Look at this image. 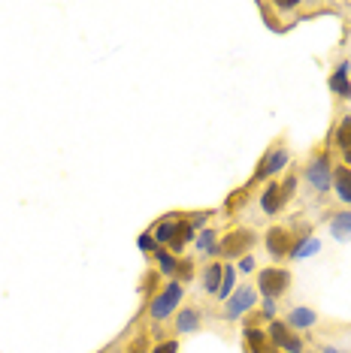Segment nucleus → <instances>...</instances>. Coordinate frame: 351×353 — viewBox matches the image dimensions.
I'll return each instance as SVG.
<instances>
[{
	"mask_svg": "<svg viewBox=\"0 0 351 353\" xmlns=\"http://www.w3.org/2000/svg\"><path fill=\"white\" fill-rule=\"evenodd\" d=\"M182 296H185V287H182L179 281H170V284H167L161 293H155V296H151L149 314L155 317V320H167V317H170L176 308H179Z\"/></svg>",
	"mask_w": 351,
	"mask_h": 353,
	"instance_id": "obj_1",
	"label": "nucleus"
},
{
	"mask_svg": "<svg viewBox=\"0 0 351 353\" xmlns=\"http://www.w3.org/2000/svg\"><path fill=\"white\" fill-rule=\"evenodd\" d=\"M254 242H258V236H254L252 230H234V232H227L225 239H218V256H225V260H243L245 254L254 248Z\"/></svg>",
	"mask_w": 351,
	"mask_h": 353,
	"instance_id": "obj_2",
	"label": "nucleus"
},
{
	"mask_svg": "<svg viewBox=\"0 0 351 353\" xmlns=\"http://www.w3.org/2000/svg\"><path fill=\"white\" fill-rule=\"evenodd\" d=\"M288 287H291V272L288 269L269 266V269L258 272V290L263 293V299H278V296L288 293Z\"/></svg>",
	"mask_w": 351,
	"mask_h": 353,
	"instance_id": "obj_3",
	"label": "nucleus"
},
{
	"mask_svg": "<svg viewBox=\"0 0 351 353\" xmlns=\"http://www.w3.org/2000/svg\"><path fill=\"white\" fill-rule=\"evenodd\" d=\"M306 181H309V188L312 190H318V194H324V190L333 188V170H330L327 154H318L312 163L306 166Z\"/></svg>",
	"mask_w": 351,
	"mask_h": 353,
	"instance_id": "obj_4",
	"label": "nucleus"
},
{
	"mask_svg": "<svg viewBox=\"0 0 351 353\" xmlns=\"http://www.w3.org/2000/svg\"><path fill=\"white\" fill-rule=\"evenodd\" d=\"M254 305H258V293H254L252 287H236L234 296L225 302V317L227 320H239L245 311H252Z\"/></svg>",
	"mask_w": 351,
	"mask_h": 353,
	"instance_id": "obj_5",
	"label": "nucleus"
},
{
	"mask_svg": "<svg viewBox=\"0 0 351 353\" xmlns=\"http://www.w3.org/2000/svg\"><path fill=\"white\" fill-rule=\"evenodd\" d=\"M263 245H267L269 256H276V260H282V256H291L294 232H288L285 227H269L267 236H263Z\"/></svg>",
	"mask_w": 351,
	"mask_h": 353,
	"instance_id": "obj_6",
	"label": "nucleus"
},
{
	"mask_svg": "<svg viewBox=\"0 0 351 353\" xmlns=\"http://www.w3.org/2000/svg\"><path fill=\"white\" fill-rule=\"evenodd\" d=\"M288 160H291V154H288V148H269L267 154H263V160H260V166H258V172H254V181H260V179H269V175H276V172H282L285 166H288Z\"/></svg>",
	"mask_w": 351,
	"mask_h": 353,
	"instance_id": "obj_7",
	"label": "nucleus"
},
{
	"mask_svg": "<svg viewBox=\"0 0 351 353\" xmlns=\"http://www.w3.org/2000/svg\"><path fill=\"white\" fill-rule=\"evenodd\" d=\"M282 205H285V196H282V184L273 181V184H267V190H263V196H260V208H263V214H278L282 212Z\"/></svg>",
	"mask_w": 351,
	"mask_h": 353,
	"instance_id": "obj_8",
	"label": "nucleus"
},
{
	"mask_svg": "<svg viewBox=\"0 0 351 353\" xmlns=\"http://www.w3.org/2000/svg\"><path fill=\"white\" fill-rule=\"evenodd\" d=\"M333 190H336L339 203L351 205V170L348 166H336V170H333Z\"/></svg>",
	"mask_w": 351,
	"mask_h": 353,
	"instance_id": "obj_9",
	"label": "nucleus"
},
{
	"mask_svg": "<svg viewBox=\"0 0 351 353\" xmlns=\"http://www.w3.org/2000/svg\"><path fill=\"white\" fill-rule=\"evenodd\" d=\"M200 329V311L197 308H182L176 311V332L179 335H191Z\"/></svg>",
	"mask_w": 351,
	"mask_h": 353,
	"instance_id": "obj_10",
	"label": "nucleus"
},
{
	"mask_svg": "<svg viewBox=\"0 0 351 353\" xmlns=\"http://www.w3.org/2000/svg\"><path fill=\"white\" fill-rule=\"evenodd\" d=\"M245 347H249L252 353H269L273 347H269V339H267V332L258 326H245Z\"/></svg>",
	"mask_w": 351,
	"mask_h": 353,
	"instance_id": "obj_11",
	"label": "nucleus"
},
{
	"mask_svg": "<svg viewBox=\"0 0 351 353\" xmlns=\"http://www.w3.org/2000/svg\"><path fill=\"white\" fill-rule=\"evenodd\" d=\"M330 236L336 242H351V212H339L330 221Z\"/></svg>",
	"mask_w": 351,
	"mask_h": 353,
	"instance_id": "obj_12",
	"label": "nucleus"
},
{
	"mask_svg": "<svg viewBox=\"0 0 351 353\" xmlns=\"http://www.w3.org/2000/svg\"><path fill=\"white\" fill-rule=\"evenodd\" d=\"M330 91H336L339 97H351V82H348V61L339 63L330 76Z\"/></svg>",
	"mask_w": 351,
	"mask_h": 353,
	"instance_id": "obj_13",
	"label": "nucleus"
},
{
	"mask_svg": "<svg viewBox=\"0 0 351 353\" xmlns=\"http://www.w3.org/2000/svg\"><path fill=\"white\" fill-rule=\"evenodd\" d=\"M194 232H197V230L191 227V221H176V239L170 242V248H173L176 254H179L182 248H185V245L191 242V239H194Z\"/></svg>",
	"mask_w": 351,
	"mask_h": 353,
	"instance_id": "obj_14",
	"label": "nucleus"
},
{
	"mask_svg": "<svg viewBox=\"0 0 351 353\" xmlns=\"http://www.w3.org/2000/svg\"><path fill=\"white\" fill-rule=\"evenodd\" d=\"M315 320H318V314L312 308H294L291 314H288V326H294V329H309V326H315Z\"/></svg>",
	"mask_w": 351,
	"mask_h": 353,
	"instance_id": "obj_15",
	"label": "nucleus"
},
{
	"mask_svg": "<svg viewBox=\"0 0 351 353\" xmlns=\"http://www.w3.org/2000/svg\"><path fill=\"white\" fill-rule=\"evenodd\" d=\"M221 275H225V266H221V263H212V266H206V272H203V290L206 293H218Z\"/></svg>",
	"mask_w": 351,
	"mask_h": 353,
	"instance_id": "obj_16",
	"label": "nucleus"
},
{
	"mask_svg": "<svg viewBox=\"0 0 351 353\" xmlns=\"http://www.w3.org/2000/svg\"><path fill=\"white\" fill-rule=\"evenodd\" d=\"M318 248H321V239H312V236H306V239H297L291 248V256L294 260H303V256H312Z\"/></svg>",
	"mask_w": 351,
	"mask_h": 353,
	"instance_id": "obj_17",
	"label": "nucleus"
},
{
	"mask_svg": "<svg viewBox=\"0 0 351 353\" xmlns=\"http://www.w3.org/2000/svg\"><path fill=\"white\" fill-rule=\"evenodd\" d=\"M176 221H179V218H164V221L155 227V232H151V236H155L158 245H170L173 239H176Z\"/></svg>",
	"mask_w": 351,
	"mask_h": 353,
	"instance_id": "obj_18",
	"label": "nucleus"
},
{
	"mask_svg": "<svg viewBox=\"0 0 351 353\" xmlns=\"http://www.w3.org/2000/svg\"><path fill=\"white\" fill-rule=\"evenodd\" d=\"M333 142L342 148V151H351V115H345L342 121L336 124V133H333Z\"/></svg>",
	"mask_w": 351,
	"mask_h": 353,
	"instance_id": "obj_19",
	"label": "nucleus"
},
{
	"mask_svg": "<svg viewBox=\"0 0 351 353\" xmlns=\"http://www.w3.org/2000/svg\"><path fill=\"white\" fill-rule=\"evenodd\" d=\"M234 290H236V272H234V266H227V263H225V275H221L218 296H221V299H230Z\"/></svg>",
	"mask_w": 351,
	"mask_h": 353,
	"instance_id": "obj_20",
	"label": "nucleus"
},
{
	"mask_svg": "<svg viewBox=\"0 0 351 353\" xmlns=\"http://www.w3.org/2000/svg\"><path fill=\"white\" fill-rule=\"evenodd\" d=\"M197 248H200V254H218V232L203 230L200 239H197Z\"/></svg>",
	"mask_w": 351,
	"mask_h": 353,
	"instance_id": "obj_21",
	"label": "nucleus"
},
{
	"mask_svg": "<svg viewBox=\"0 0 351 353\" xmlns=\"http://www.w3.org/2000/svg\"><path fill=\"white\" fill-rule=\"evenodd\" d=\"M155 260L161 263V275H170V278H176V263H179V260H176V256H173L170 251H164V248H158V251H155Z\"/></svg>",
	"mask_w": 351,
	"mask_h": 353,
	"instance_id": "obj_22",
	"label": "nucleus"
},
{
	"mask_svg": "<svg viewBox=\"0 0 351 353\" xmlns=\"http://www.w3.org/2000/svg\"><path fill=\"white\" fill-rule=\"evenodd\" d=\"M158 272H146V275H142V281H140V293H155L158 290Z\"/></svg>",
	"mask_w": 351,
	"mask_h": 353,
	"instance_id": "obj_23",
	"label": "nucleus"
},
{
	"mask_svg": "<svg viewBox=\"0 0 351 353\" xmlns=\"http://www.w3.org/2000/svg\"><path fill=\"white\" fill-rule=\"evenodd\" d=\"M191 278V260H179V263H176V278L173 281H179V284H182V281H188Z\"/></svg>",
	"mask_w": 351,
	"mask_h": 353,
	"instance_id": "obj_24",
	"label": "nucleus"
},
{
	"mask_svg": "<svg viewBox=\"0 0 351 353\" xmlns=\"http://www.w3.org/2000/svg\"><path fill=\"white\" fill-rule=\"evenodd\" d=\"M294 188H297V175H288V179L282 181V196H285V203H288V199H291Z\"/></svg>",
	"mask_w": 351,
	"mask_h": 353,
	"instance_id": "obj_25",
	"label": "nucleus"
},
{
	"mask_svg": "<svg viewBox=\"0 0 351 353\" xmlns=\"http://www.w3.org/2000/svg\"><path fill=\"white\" fill-rule=\"evenodd\" d=\"M140 251H158V242H155L151 232H142L140 236Z\"/></svg>",
	"mask_w": 351,
	"mask_h": 353,
	"instance_id": "obj_26",
	"label": "nucleus"
},
{
	"mask_svg": "<svg viewBox=\"0 0 351 353\" xmlns=\"http://www.w3.org/2000/svg\"><path fill=\"white\" fill-rule=\"evenodd\" d=\"M151 353H179V341H161L151 347Z\"/></svg>",
	"mask_w": 351,
	"mask_h": 353,
	"instance_id": "obj_27",
	"label": "nucleus"
},
{
	"mask_svg": "<svg viewBox=\"0 0 351 353\" xmlns=\"http://www.w3.org/2000/svg\"><path fill=\"white\" fill-rule=\"evenodd\" d=\"M260 314L267 317V320H276V299H263V305H260Z\"/></svg>",
	"mask_w": 351,
	"mask_h": 353,
	"instance_id": "obj_28",
	"label": "nucleus"
},
{
	"mask_svg": "<svg viewBox=\"0 0 351 353\" xmlns=\"http://www.w3.org/2000/svg\"><path fill=\"white\" fill-rule=\"evenodd\" d=\"M146 347H149V339H146V335H140V339L131 344V350H127V353H146Z\"/></svg>",
	"mask_w": 351,
	"mask_h": 353,
	"instance_id": "obj_29",
	"label": "nucleus"
},
{
	"mask_svg": "<svg viewBox=\"0 0 351 353\" xmlns=\"http://www.w3.org/2000/svg\"><path fill=\"white\" fill-rule=\"evenodd\" d=\"M239 269H243V272H254V260H252V254H245L243 260H239Z\"/></svg>",
	"mask_w": 351,
	"mask_h": 353,
	"instance_id": "obj_30",
	"label": "nucleus"
},
{
	"mask_svg": "<svg viewBox=\"0 0 351 353\" xmlns=\"http://www.w3.org/2000/svg\"><path fill=\"white\" fill-rule=\"evenodd\" d=\"M342 157H345V166L351 170V151H342Z\"/></svg>",
	"mask_w": 351,
	"mask_h": 353,
	"instance_id": "obj_31",
	"label": "nucleus"
},
{
	"mask_svg": "<svg viewBox=\"0 0 351 353\" xmlns=\"http://www.w3.org/2000/svg\"><path fill=\"white\" fill-rule=\"evenodd\" d=\"M269 353H282V350H276V347H273V350H269Z\"/></svg>",
	"mask_w": 351,
	"mask_h": 353,
	"instance_id": "obj_32",
	"label": "nucleus"
}]
</instances>
